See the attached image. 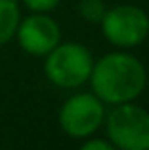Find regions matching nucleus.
Masks as SVG:
<instances>
[{"label":"nucleus","instance_id":"f257e3e1","mask_svg":"<svg viewBox=\"0 0 149 150\" xmlns=\"http://www.w3.org/2000/svg\"><path fill=\"white\" fill-rule=\"evenodd\" d=\"M90 88L105 105L115 106L136 101L147 88L145 65L128 50L105 53L94 61Z\"/></svg>","mask_w":149,"mask_h":150},{"label":"nucleus","instance_id":"f03ea898","mask_svg":"<svg viewBox=\"0 0 149 150\" xmlns=\"http://www.w3.org/2000/svg\"><path fill=\"white\" fill-rule=\"evenodd\" d=\"M96 59L90 50L78 42H59L44 55V74L61 89L82 88L90 80Z\"/></svg>","mask_w":149,"mask_h":150},{"label":"nucleus","instance_id":"39448f33","mask_svg":"<svg viewBox=\"0 0 149 150\" xmlns=\"http://www.w3.org/2000/svg\"><path fill=\"white\" fill-rule=\"evenodd\" d=\"M107 105L92 91L71 95L59 108V127L71 139H86L103 127Z\"/></svg>","mask_w":149,"mask_h":150},{"label":"nucleus","instance_id":"1a4fd4ad","mask_svg":"<svg viewBox=\"0 0 149 150\" xmlns=\"http://www.w3.org/2000/svg\"><path fill=\"white\" fill-rule=\"evenodd\" d=\"M82 150H115V146L111 144V141L107 137L90 135L86 139H82Z\"/></svg>","mask_w":149,"mask_h":150},{"label":"nucleus","instance_id":"7ed1b4c3","mask_svg":"<svg viewBox=\"0 0 149 150\" xmlns=\"http://www.w3.org/2000/svg\"><path fill=\"white\" fill-rule=\"evenodd\" d=\"M105 137L119 150H149V112L134 101L111 106L105 114Z\"/></svg>","mask_w":149,"mask_h":150},{"label":"nucleus","instance_id":"423d86ee","mask_svg":"<svg viewBox=\"0 0 149 150\" xmlns=\"http://www.w3.org/2000/svg\"><path fill=\"white\" fill-rule=\"evenodd\" d=\"M15 38L25 53L44 57L61 42V29L52 15L33 11L27 17H21Z\"/></svg>","mask_w":149,"mask_h":150},{"label":"nucleus","instance_id":"0eeeda50","mask_svg":"<svg viewBox=\"0 0 149 150\" xmlns=\"http://www.w3.org/2000/svg\"><path fill=\"white\" fill-rule=\"evenodd\" d=\"M19 21H21L19 4L15 0H0V46L15 38Z\"/></svg>","mask_w":149,"mask_h":150},{"label":"nucleus","instance_id":"9d476101","mask_svg":"<svg viewBox=\"0 0 149 150\" xmlns=\"http://www.w3.org/2000/svg\"><path fill=\"white\" fill-rule=\"evenodd\" d=\"M25 4V8L29 11H42V13H48V11L56 10L59 6L61 0H21Z\"/></svg>","mask_w":149,"mask_h":150},{"label":"nucleus","instance_id":"20e7f679","mask_svg":"<svg viewBox=\"0 0 149 150\" xmlns=\"http://www.w3.org/2000/svg\"><path fill=\"white\" fill-rule=\"evenodd\" d=\"M105 40L117 50H134L149 36V15L134 4L107 8L100 21Z\"/></svg>","mask_w":149,"mask_h":150},{"label":"nucleus","instance_id":"6e6552de","mask_svg":"<svg viewBox=\"0 0 149 150\" xmlns=\"http://www.w3.org/2000/svg\"><path fill=\"white\" fill-rule=\"evenodd\" d=\"M105 10L107 8L101 0H80L78 2V15L88 23H100Z\"/></svg>","mask_w":149,"mask_h":150}]
</instances>
